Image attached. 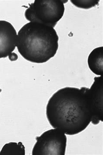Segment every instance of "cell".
Returning <instances> with one entry per match:
<instances>
[{
	"mask_svg": "<svg viewBox=\"0 0 103 155\" xmlns=\"http://www.w3.org/2000/svg\"><path fill=\"white\" fill-rule=\"evenodd\" d=\"M58 36L54 28L29 22L18 31L17 47L27 61L43 64L55 57L58 49Z\"/></svg>",
	"mask_w": 103,
	"mask_h": 155,
	"instance_id": "2",
	"label": "cell"
},
{
	"mask_svg": "<svg viewBox=\"0 0 103 155\" xmlns=\"http://www.w3.org/2000/svg\"><path fill=\"white\" fill-rule=\"evenodd\" d=\"M9 59L11 61H16L18 59V56L15 53H12L9 56Z\"/></svg>",
	"mask_w": 103,
	"mask_h": 155,
	"instance_id": "10",
	"label": "cell"
},
{
	"mask_svg": "<svg viewBox=\"0 0 103 155\" xmlns=\"http://www.w3.org/2000/svg\"><path fill=\"white\" fill-rule=\"evenodd\" d=\"M99 0H93V1H78V0H70V2L79 8L88 9L95 6L98 5Z\"/></svg>",
	"mask_w": 103,
	"mask_h": 155,
	"instance_id": "9",
	"label": "cell"
},
{
	"mask_svg": "<svg viewBox=\"0 0 103 155\" xmlns=\"http://www.w3.org/2000/svg\"><path fill=\"white\" fill-rule=\"evenodd\" d=\"M17 34L12 25L0 20V59L9 57L15 50Z\"/></svg>",
	"mask_w": 103,
	"mask_h": 155,
	"instance_id": "6",
	"label": "cell"
},
{
	"mask_svg": "<svg viewBox=\"0 0 103 155\" xmlns=\"http://www.w3.org/2000/svg\"><path fill=\"white\" fill-rule=\"evenodd\" d=\"M1 91H2V89H1V88H0V93H1Z\"/></svg>",
	"mask_w": 103,
	"mask_h": 155,
	"instance_id": "11",
	"label": "cell"
},
{
	"mask_svg": "<svg viewBox=\"0 0 103 155\" xmlns=\"http://www.w3.org/2000/svg\"><path fill=\"white\" fill-rule=\"evenodd\" d=\"M25 155V147L21 142H11L5 144L0 152V155Z\"/></svg>",
	"mask_w": 103,
	"mask_h": 155,
	"instance_id": "8",
	"label": "cell"
},
{
	"mask_svg": "<svg viewBox=\"0 0 103 155\" xmlns=\"http://www.w3.org/2000/svg\"><path fill=\"white\" fill-rule=\"evenodd\" d=\"M32 155H64L67 138L59 129H51L36 138Z\"/></svg>",
	"mask_w": 103,
	"mask_h": 155,
	"instance_id": "4",
	"label": "cell"
},
{
	"mask_svg": "<svg viewBox=\"0 0 103 155\" xmlns=\"http://www.w3.org/2000/svg\"><path fill=\"white\" fill-rule=\"evenodd\" d=\"M89 89L67 87L56 92L46 106L50 125L70 136L85 130L93 117Z\"/></svg>",
	"mask_w": 103,
	"mask_h": 155,
	"instance_id": "1",
	"label": "cell"
},
{
	"mask_svg": "<svg viewBox=\"0 0 103 155\" xmlns=\"http://www.w3.org/2000/svg\"><path fill=\"white\" fill-rule=\"evenodd\" d=\"M89 98L92 106L93 117L91 122L97 125L103 121V78L95 77L92 87L88 90Z\"/></svg>",
	"mask_w": 103,
	"mask_h": 155,
	"instance_id": "5",
	"label": "cell"
},
{
	"mask_svg": "<svg viewBox=\"0 0 103 155\" xmlns=\"http://www.w3.org/2000/svg\"><path fill=\"white\" fill-rule=\"evenodd\" d=\"M64 1L35 0L29 5L24 16L30 22L43 24L55 28L64 14Z\"/></svg>",
	"mask_w": 103,
	"mask_h": 155,
	"instance_id": "3",
	"label": "cell"
},
{
	"mask_svg": "<svg viewBox=\"0 0 103 155\" xmlns=\"http://www.w3.org/2000/svg\"><path fill=\"white\" fill-rule=\"evenodd\" d=\"M88 67L97 75L101 76L103 72V47L93 49L88 56Z\"/></svg>",
	"mask_w": 103,
	"mask_h": 155,
	"instance_id": "7",
	"label": "cell"
}]
</instances>
